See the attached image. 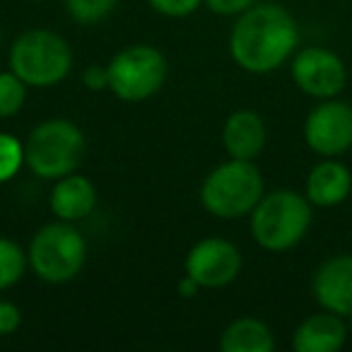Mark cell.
<instances>
[{"mask_svg": "<svg viewBox=\"0 0 352 352\" xmlns=\"http://www.w3.org/2000/svg\"><path fill=\"white\" fill-rule=\"evenodd\" d=\"M299 44V27L285 8L275 3L251 6L230 32V56L241 70L265 75L292 58Z\"/></svg>", "mask_w": 352, "mask_h": 352, "instance_id": "1", "label": "cell"}, {"mask_svg": "<svg viewBox=\"0 0 352 352\" xmlns=\"http://www.w3.org/2000/svg\"><path fill=\"white\" fill-rule=\"evenodd\" d=\"M311 227V203L289 188L263 193L251 210V236L265 251H287L307 236Z\"/></svg>", "mask_w": 352, "mask_h": 352, "instance_id": "2", "label": "cell"}, {"mask_svg": "<svg viewBox=\"0 0 352 352\" xmlns=\"http://www.w3.org/2000/svg\"><path fill=\"white\" fill-rule=\"evenodd\" d=\"M263 193V176L254 160L230 157L206 176L201 186V206L217 220H239L251 215Z\"/></svg>", "mask_w": 352, "mask_h": 352, "instance_id": "3", "label": "cell"}, {"mask_svg": "<svg viewBox=\"0 0 352 352\" xmlns=\"http://www.w3.org/2000/svg\"><path fill=\"white\" fill-rule=\"evenodd\" d=\"M85 133L68 118H46L30 131L25 140V164L44 182L73 174L82 164Z\"/></svg>", "mask_w": 352, "mask_h": 352, "instance_id": "4", "label": "cell"}, {"mask_svg": "<svg viewBox=\"0 0 352 352\" xmlns=\"http://www.w3.org/2000/svg\"><path fill=\"white\" fill-rule=\"evenodd\" d=\"M10 70L27 87H56L73 70V51L56 32L27 30L10 46Z\"/></svg>", "mask_w": 352, "mask_h": 352, "instance_id": "5", "label": "cell"}, {"mask_svg": "<svg viewBox=\"0 0 352 352\" xmlns=\"http://www.w3.org/2000/svg\"><path fill=\"white\" fill-rule=\"evenodd\" d=\"M30 268L49 285H65L80 275L87 261V241L75 222L58 220L44 225L27 249Z\"/></svg>", "mask_w": 352, "mask_h": 352, "instance_id": "6", "label": "cell"}, {"mask_svg": "<svg viewBox=\"0 0 352 352\" xmlns=\"http://www.w3.org/2000/svg\"><path fill=\"white\" fill-rule=\"evenodd\" d=\"M109 89L121 102H145L155 97L169 75V65L160 49L150 44H131L109 60Z\"/></svg>", "mask_w": 352, "mask_h": 352, "instance_id": "7", "label": "cell"}, {"mask_svg": "<svg viewBox=\"0 0 352 352\" xmlns=\"http://www.w3.org/2000/svg\"><path fill=\"white\" fill-rule=\"evenodd\" d=\"M184 270L203 289H220L234 283L241 273V254L222 236H206L191 246L184 261Z\"/></svg>", "mask_w": 352, "mask_h": 352, "instance_id": "8", "label": "cell"}, {"mask_svg": "<svg viewBox=\"0 0 352 352\" xmlns=\"http://www.w3.org/2000/svg\"><path fill=\"white\" fill-rule=\"evenodd\" d=\"M304 140L309 150L321 157H338L352 147V107L345 102L323 99L304 121Z\"/></svg>", "mask_w": 352, "mask_h": 352, "instance_id": "9", "label": "cell"}, {"mask_svg": "<svg viewBox=\"0 0 352 352\" xmlns=\"http://www.w3.org/2000/svg\"><path fill=\"white\" fill-rule=\"evenodd\" d=\"M292 80L314 99H333L347 82V70L340 56L321 46H307L292 58Z\"/></svg>", "mask_w": 352, "mask_h": 352, "instance_id": "10", "label": "cell"}, {"mask_svg": "<svg viewBox=\"0 0 352 352\" xmlns=\"http://www.w3.org/2000/svg\"><path fill=\"white\" fill-rule=\"evenodd\" d=\"M314 299L321 309L333 311L338 316L352 314V256L340 254L331 256L318 265L311 283Z\"/></svg>", "mask_w": 352, "mask_h": 352, "instance_id": "11", "label": "cell"}, {"mask_svg": "<svg viewBox=\"0 0 352 352\" xmlns=\"http://www.w3.org/2000/svg\"><path fill=\"white\" fill-rule=\"evenodd\" d=\"M265 140H268L265 121L251 109L230 113L222 126V147L234 160H256L263 152Z\"/></svg>", "mask_w": 352, "mask_h": 352, "instance_id": "12", "label": "cell"}, {"mask_svg": "<svg viewBox=\"0 0 352 352\" xmlns=\"http://www.w3.org/2000/svg\"><path fill=\"white\" fill-rule=\"evenodd\" d=\"M97 206V188L82 174H68L63 179H56L54 188L49 193V208L58 220L80 222L89 217V212Z\"/></svg>", "mask_w": 352, "mask_h": 352, "instance_id": "13", "label": "cell"}, {"mask_svg": "<svg viewBox=\"0 0 352 352\" xmlns=\"http://www.w3.org/2000/svg\"><path fill=\"white\" fill-rule=\"evenodd\" d=\"M347 340V326L342 316L333 311L314 314L304 318L292 336V347L297 352H338Z\"/></svg>", "mask_w": 352, "mask_h": 352, "instance_id": "14", "label": "cell"}, {"mask_svg": "<svg viewBox=\"0 0 352 352\" xmlns=\"http://www.w3.org/2000/svg\"><path fill=\"white\" fill-rule=\"evenodd\" d=\"M352 191V174L336 160H323L307 176V198L316 208H336Z\"/></svg>", "mask_w": 352, "mask_h": 352, "instance_id": "15", "label": "cell"}, {"mask_svg": "<svg viewBox=\"0 0 352 352\" xmlns=\"http://www.w3.org/2000/svg\"><path fill=\"white\" fill-rule=\"evenodd\" d=\"M222 352H273L275 336L268 328V323L258 318H236L222 331L220 336Z\"/></svg>", "mask_w": 352, "mask_h": 352, "instance_id": "16", "label": "cell"}, {"mask_svg": "<svg viewBox=\"0 0 352 352\" xmlns=\"http://www.w3.org/2000/svg\"><path fill=\"white\" fill-rule=\"evenodd\" d=\"M27 265H30L27 251L17 241L0 236V292H6L12 285L20 283Z\"/></svg>", "mask_w": 352, "mask_h": 352, "instance_id": "17", "label": "cell"}, {"mask_svg": "<svg viewBox=\"0 0 352 352\" xmlns=\"http://www.w3.org/2000/svg\"><path fill=\"white\" fill-rule=\"evenodd\" d=\"M27 102V85L12 70L0 73V118H12Z\"/></svg>", "mask_w": 352, "mask_h": 352, "instance_id": "18", "label": "cell"}, {"mask_svg": "<svg viewBox=\"0 0 352 352\" xmlns=\"http://www.w3.org/2000/svg\"><path fill=\"white\" fill-rule=\"evenodd\" d=\"M118 0H65V12L78 25H97L113 12Z\"/></svg>", "mask_w": 352, "mask_h": 352, "instance_id": "19", "label": "cell"}, {"mask_svg": "<svg viewBox=\"0 0 352 352\" xmlns=\"http://www.w3.org/2000/svg\"><path fill=\"white\" fill-rule=\"evenodd\" d=\"M25 166V142L10 133H0V184L12 182Z\"/></svg>", "mask_w": 352, "mask_h": 352, "instance_id": "20", "label": "cell"}, {"mask_svg": "<svg viewBox=\"0 0 352 352\" xmlns=\"http://www.w3.org/2000/svg\"><path fill=\"white\" fill-rule=\"evenodd\" d=\"M155 12L164 17H188L203 6V0H147Z\"/></svg>", "mask_w": 352, "mask_h": 352, "instance_id": "21", "label": "cell"}, {"mask_svg": "<svg viewBox=\"0 0 352 352\" xmlns=\"http://www.w3.org/2000/svg\"><path fill=\"white\" fill-rule=\"evenodd\" d=\"M22 323V311L17 304L0 299V336H12Z\"/></svg>", "mask_w": 352, "mask_h": 352, "instance_id": "22", "label": "cell"}, {"mask_svg": "<svg viewBox=\"0 0 352 352\" xmlns=\"http://www.w3.org/2000/svg\"><path fill=\"white\" fill-rule=\"evenodd\" d=\"M203 6L210 8L215 15H241L244 10H249L251 6H256V0H203Z\"/></svg>", "mask_w": 352, "mask_h": 352, "instance_id": "23", "label": "cell"}, {"mask_svg": "<svg viewBox=\"0 0 352 352\" xmlns=\"http://www.w3.org/2000/svg\"><path fill=\"white\" fill-rule=\"evenodd\" d=\"M82 85L89 92H102L109 89V68L107 65H89L82 73Z\"/></svg>", "mask_w": 352, "mask_h": 352, "instance_id": "24", "label": "cell"}, {"mask_svg": "<svg viewBox=\"0 0 352 352\" xmlns=\"http://www.w3.org/2000/svg\"><path fill=\"white\" fill-rule=\"evenodd\" d=\"M176 289H179V294H182L184 299H193L198 292H201L203 287L196 283V280L191 278V275H186V273H184V278L179 280V287H176Z\"/></svg>", "mask_w": 352, "mask_h": 352, "instance_id": "25", "label": "cell"}, {"mask_svg": "<svg viewBox=\"0 0 352 352\" xmlns=\"http://www.w3.org/2000/svg\"><path fill=\"white\" fill-rule=\"evenodd\" d=\"M30 3H44V0H30Z\"/></svg>", "mask_w": 352, "mask_h": 352, "instance_id": "26", "label": "cell"}, {"mask_svg": "<svg viewBox=\"0 0 352 352\" xmlns=\"http://www.w3.org/2000/svg\"><path fill=\"white\" fill-rule=\"evenodd\" d=\"M347 318H350V328H352V314H350V316H347Z\"/></svg>", "mask_w": 352, "mask_h": 352, "instance_id": "27", "label": "cell"}, {"mask_svg": "<svg viewBox=\"0 0 352 352\" xmlns=\"http://www.w3.org/2000/svg\"><path fill=\"white\" fill-rule=\"evenodd\" d=\"M0 44H3V32H0Z\"/></svg>", "mask_w": 352, "mask_h": 352, "instance_id": "28", "label": "cell"}]
</instances>
